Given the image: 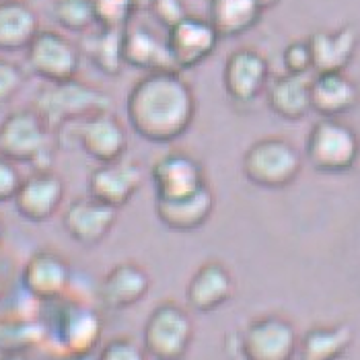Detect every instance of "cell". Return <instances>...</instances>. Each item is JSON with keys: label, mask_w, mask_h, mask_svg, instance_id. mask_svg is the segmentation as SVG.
Listing matches in <instances>:
<instances>
[{"label": "cell", "mask_w": 360, "mask_h": 360, "mask_svg": "<svg viewBox=\"0 0 360 360\" xmlns=\"http://www.w3.org/2000/svg\"><path fill=\"white\" fill-rule=\"evenodd\" d=\"M33 110L44 117L48 128L56 134L84 117L111 111V97L97 86L72 79L39 89Z\"/></svg>", "instance_id": "cell-2"}, {"label": "cell", "mask_w": 360, "mask_h": 360, "mask_svg": "<svg viewBox=\"0 0 360 360\" xmlns=\"http://www.w3.org/2000/svg\"><path fill=\"white\" fill-rule=\"evenodd\" d=\"M23 83H25L23 70L15 62L0 56V105L13 101L17 93L23 89Z\"/></svg>", "instance_id": "cell-32"}, {"label": "cell", "mask_w": 360, "mask_h": 360, "mask_svg": "<svg viewBox=\"0 0 360 360\" xmlns=\"http://www.w3.org/2000/svg\"><path fill=\"white\" fill-rule=\"evenodd\" d=\"M54 19L68 31L84 33L95 21V0H54Z\"/></svg>", "instance_id": "cell-29"}, {"label": "cell", "mask_w": 360, "mask_h": 360, "mask_svg": "<svg viewBox=\"0 0 360 360\" xmlns=\"http://www.w3.org/2000/svg\"><path fill=\"white\" fill-rule=\"evenodd\" d=\"M309 50L313 58V70L323 72H344L352 62L359 48V33L354 27H340L333 31H317L309 39Z\"/></svg>", "instance_id": "cell-21"}, {"label": "cell", "mask_w": 360, "mask_h": 360, "mask_svg": "<svg viewBox=\"0 0 360 360\" xmlns=\"http://www.w3.org/2000/svg\"><path fill=\"white\" fill-rule=\"evenodd\" d=\"M117 222V210L108 204L81 195L72 200L62 212L64 233L83 248H95L103 243Z\"/></svg>", "instance_id": "cell-16"}, {"label": "cell", "mask_w": 360, "mask_h": 360, "mask_svg": "<svg viewBox=\"0 0 360 360\" xmlns=\"http://www.w3.org/2000/svg\"><path fill=\"white\" fill-rule=\"evenodd\" d=\"M268 60L253 48H239L231 52L222 68V84L226 95L237 103L257 99L268 86Z\"/></svg>", "instance_id": "cell-17"}, {"label": "cell", "mask_w": 360, "mask_h": 360, "mask_svg": "<svg viewBox=\"0 0 360 360\" xmlns=\"http://www.w3.org/2000/svg\"><path fill=\"white\" fill-rule=\"evenodd\" d=\"M195 95L177 70L148 72L126 97V120L134 134L153 144H171L194 124Z\"/></svg>", "instance_id": "cell-1"}, {"label": "cell", "mask_w": 360, "mask_h": 360, "mask_svg": "<svg viewBox=\"0 0 360 360\" xmlns=\"http://www.w3.org/2000/svg\"><path fill=\"white\" fill-rule=\"evenodd\" d=\"M54 132L44 117L33 110H15L0 122V155L21 165H33V171L52 169Z\"/></svg>", "instance_id": "cell-3"}, {"label": "cell", "mask_w": 360, "mask_h": 360, "mask_svg": "<svg viewBox=\"0 0 360 360\" xmlns=\"http://www.w3.org/2000/svg\"><path fill=\"white\" fill-rule=\"evenodd\" d=\"M354 344V330L350 323L315 326L299 335V360H340Z\"/></svg>", "instance_id": "cell-24"}, {"label": "cell", "mask_w": 360, "mask_h": 360, "mask_svg": "<svg viewBox=\"0 0 360 360\" xmlns=\"http://www.w3.org/2000/svg\"><path fill=\"white\" fill-rule=\"evenodd\" d=\"M282 62L286 68V75H297V77H307L309 70H313V58L307 41H292L286 46Z\"/></svg>", "instance_id": "cell-33"}, {"label": "cell", "mask_w": 360, "mask_h": 360, "mask_svg": "<svg viewBox=\"0 0 360 360\" xmlns=\"http://www.w3.org/2000/svg\"><path fill=\"white\" fill-rule=\"evenodd\" d=\"M150 11L157 15V19L167 29L177 25L179 21H184L188 17V11H186V6H184L181 0H155V4H153Z\"/></svg>", "instance_id": "cell-35"}, {"label": "cell", "mask_w": 360, "mask_h": 360, "mask_svg": "<svg viewBox=\"0 0 360 360\" xmlns=\"http://www.w3.org/2000/svg\"><path fill=\"white\" fill-rule=\"evenodd\" d=\"M268 108L278 117L297 122L311 111V81L307 77L284 75L266 86Z\"/></svg>", "instance_id": "cell-26"}, {"label": "cell", "mask_w": 360, "mask_h": 360, "mask_svg": "<svg viewBox=\"0 0 360 360\" xmlns=\"http://www.w3.org/2000/svg\"><path fill=\"white\" fill-rule=\"evenodd\" d=\"M130 4H132L134 11L139 13V11H150L153 4H155V0H130Z\"/></svg>", "instance_id": "cell-37"}, {"label": "cell", "mask_w": 360, "mask_h": 360, "mask_svg": "<svg viewBox=\"0 0 360 360\" xmlns=\"http://www.w3.org/2000/svg\"><path fill=\"white\" fill-rule=\"evenodd\" d=\"M122 37L124 31H111V29H101L95 33H89L83 41L84 54L89 60L105 75L115 77L122 72L124 56H122Z\"/></svg>", "instance_id": "cell-28"}, {"label": "cell", "mask_w": 360, "mask_h": 360, "mask_svg": "<svg viewBox=\"0 0 360 360\" xmlns=\"http://www.w3.org/2000/svg\"><path fill=\"white\" fill-rule=\"evenodd\" d=\"M39 33V19L25 0H0V52L27 50Z\"/></svg>", "instance_id": "cell-25"}, {"label": "cell", "mask_w": 360, "mask_h": 360, "mask_svg": "<svg viewBox=\"0 0 360 360\" xmlns=\"http://www.w3.org/2000/svg\"><path fill=\"white\" fill-rule=\"evenodd\" d=\"M50 360H97V354H54Z\"/></svg>", "instance_id": "cell-36"}, {"label": "cell", "mask_w": 360, "mask_h": 360, "mask_svg": "<svg viewBox=\"0 0 360 360\" xmlns=\"http://www.w3.org/2000/svg\"><path fill=\"white\" fill-rule=\"evenodd\" d=\"M29 70L48 84L77 79L81 68V50L66 35L52 29H39L25 50Z\"/></svg>", "instance_id": "cell-10"}, {"label": "cell", "mask_w": 360, "mask_h": 360, "mask_svg": "<svg viewBox=\"0 0 360 360\" xmlns=\"http://www.w3.org/2000/svg\"><path fill=\"white\" fill-rule=\"evenodd\" d=\"M68 128L72 130V139L77 142V146L97 165L120 161V159H124V155L128 150L126 126L111 111L95 113V115L84 117ZM68 128H64V130H68Z\"/></svg>", "instance_id": "cell-11"}, {"label": "cell", "mask_w": 360, "mask_h": 360, "mask_svg": "<svg viewBox=\"0 0 360 360\" xmlns=\"http://www.w3.org/2000/svg\"><path fill=\"white\" fill-rule=\"evenodd\" d=\"M262 8L255 0H210L208 23L219 37H239L248 33L259 21Z\"/></svg>", "instance_id": "cell-27"}, {"label": "cell", "mask_w": 360, "mask_h": 360, "mask_svg": "<svg viewBox=\"0 0 360 360\" xmlns=\"http://www.w3.org/2000/svg\"><path fill=\"white\" fill-rule=\"evenodd\" d=\"M144 184L142 167L136 161L120 159L97 165L86 177V195L120 210L132 202Z\"/></svg>", "instance_id": "cell-14"}, {"label": "cell", "mask_w": 360, "mask_h": 360, "mask_svg": "<svg viewBox=\"0 0 360 360\" xmlns=\"http://www.w3.org/2000/svg\"><path fill=\"white\" fill-rule=\"evenodd\" d=\"M4 290H6V288H4V280L0 278V303H2V299H4Z\"/></svg>", "instance_id": "cell-41"}, {"label": "cell", "mask_w": 360, "mask_h": 360, "mask_svg": "<svg viewBox=\"0 0 360 360\" xmlns=\"http://www.w3.org/2000/svg\"><path fill=\"white\" fill-rule=\"evenodd\" d=\"M52 317L44 323V342L54 346V354H93L101 342L103 321L99 313L68 297L50 303Z\"/></svg>", "instance_id": "cell-4"}, {"label": "cell", "mask_w": 360, "mask_h": 360, "mask_svg": "<svg viewBox=\"0 0 360 360\" xmlns=\"http://www.w3.org/2000/svg\"><path fill=\"white\" fill-rule=\"evenodd\" d=\"M66 198V184L54 169L33 171L23 184L13 204L17 214L27 222H48L60 212Z\"/></svg>", "instance_id": "cell-12"}, {"label": "cell", "mask_w": 360, "mask_h": 360, "mask_svg": "<svg viewBox=\"0 0 360 360\" xmlns=\"http://www.w3.org/2000/svg\"><path fill=\"white\" fill-rule=\"evenodd\" d=\"M4 239H6V226H4V221L0 219V250L4 245Z\"/></svg>", "instance_id": "cell-40"}, {"label": "cell", "mask_w": 360, "mask_h": 360, "mask_svg": "<svg viewBox=\"0 0 360 360\" xmlns=\"http://www.w3.org/2000/svg\"><path fill=\"white\" fill-rule=\"evenodd\" d=\"M122 56L124 64L148 72L175 70L165 41H161L148 27L128 25L122 37Z\"/></svg>", "instance_id": "cell-23"}, {"label": "cell", "mask_w": 360, "mask_h": 360, "mask_svg": "<svg viewBox=\"0 0 360 360\" xmlns=\"http://www.w3.org/2000/svg\"><path fill=\"white\" fill-rule=\"evenodd\" d=\"M360 101L359 84L344 72H323L311 81V110L321 117L340 120Z\"/></svg>", "instance_id": "cell-22"}, {"label": "cell", "mask_w": 360, "mask_h": 360, "mask_svg": "<svg viewBox=\"0 0 360 360\" xmlns=\"http://www.w3.org/2000/svg\"><path fill=\"white\" fill-rule=\"evenodd\" d=\"M72 266L60 251L44 248L33 251L21 268V288L31 301L50 305L70 295Z\"/></svg>", "instance_id": "cell-9"}, {"label": "cell", "mask_w": 360, "mask_h": 360, "mask_svg": "<svg viewBox=\"0 0 360 360\" xmlns=\"http://www.w3.org/2000/svg\"><path fill=\"white\" fill-rule=\"evenodd\" d=\"M0 360H31L25 352H2Z\"/></svg>", "instance_id": "cell-38"}, {"label": "cell", "mask_w": 360, "mask_h": 360, "mask_svg": "<svg viewBox=\"0 0 360 360\" xmlns=\"http://www.w3.org/2000/svg\"><path fill=\"white\" fill-rule=\"evenodd\" d=\"M150 181L157 200L184 198L208 186L202 163L184 150H171L159 157L150 167Z\"/></svg>", "instance_id": "cell-13"}, {"label": "cell", "mask_w": 360, "mask_h": 360, "mask_svg": "<svg viewBox=\"0 0 360 360\" xmlns=\"http://www.w3.org/2000/svg\"><path fill=\"white\" fill-rule=\"evenodd\" d=\"M153 280L139 262H120L110 268L99 282V301L110 311H126L146 299Z\"/></svg>", "instance_id": "cell-18"}, {"label": "cell", "mask_w": 360, "mask_h": 360, "mask_svg": "<svg viewBox=\"0 0 360 360\" xmlns=\"http://www.w3.org/2000/svg\"><path fill=\"white\" fill-rule=\"evenodd\" d=\"M305 157L319 173H348L360 159L359 132L342 120L321 117L307 134Z\"/></svg>", "instance_id": "cell-7"}, {"label": "cell", "mask_w": 360, "mask_h": 360, "mask_svg": "<svg viewBox=\"0 0 360 360\" xmlns=\"http://www.w3.org/2000/svg\"><path fill=\"white\" fill-rule=\"evenodd\" d=\"M23 184V173L17 163L0 155V204L13 202Z\"/></svg>", "instance_id": "cell-34"}, {"label": "cell", "mask_w": 360, "mask_h": 360, "mask_svg": "<svg viewBox=\"0 0 360 360\" xmlns=\"http://www.w3.org/2000/svg\"><path fill=\"white\" fill-rule=\"evenodd\" d=\"M194 319L175 301L155 307L142 328V348L153 360H184L194 344Z\"/></svg>", "instance_id": "cell-5"}, {"label": "cell", "mask_w": 360, "mask_h": 360, "mask_svg": "<svg viewBox=\"0 0 360 360\" xmlns=\"http://www.w3.org/2000/svg\"><path fill=\"white\" fill-rule=\"evenodd\" d=\"M97 360H148V354L134 338L117 335L101 346V350L97 352Z\"/></svg>", "instance_id": "cell-31"}, {"label": "cell", "mask_w": 360, "mask_h": 360, "mask_svg": "<svg viewBox=\"0 0 360 360\" xmlns=\"http://www.w3.org/2000/svg\"><path fill=\"white\" fill-rule=\"evenodd\" d=\"M303 169V157L288 140L268 136L255 140L243 155L241 171L255 188L284 190L297 181Z\"/></svg>", "instance_id": "cell-6"}, {"label": "cell", "mask_w": 360, "mask_h": 360, "mask_svg": "<svg viewBox=\"0 0 360 360\" xmlns=\"http://www.w3.org/2000/svg\"><path fill=\"white\" fill-rule=\"evenodd\" d=\"M214 206H217V198L208 184L202 190L184 195V198H173V200L155 198L153 208H155V217L163 222L167 229L179 231V233H192L210 221Z\"/></svg>", "instance_id": "cell-20"}, {"label": "cell", "mask_w": 360, "mask_h": 360, "mask_svg": "<svg viewBox=\"0 0 360 360\" xmlns=\"http://www.w3.org/2000/svg\"><path fill=\"white\" fill-rule=\"evenodd\" d=\"M280 0H255V4L264 11V8H272V6H276Z\"/></svg>", "instance_id": "cell-39"}, {"label": "cell", "mask_w": 360, "mask_h": 360, "mask_svg": "<svg viewBox=\"0 0 360 360\" xmlns=\"http://www.w3.org/2000/svg\"><path fill=\"white\" fill-rule=\"evenodd\" d=\"M221 37L208 19L188 15L177 25L167 29V50L171 54L175 70H190L200 66L214 54Z\"/></svg>", "instance_id": "cell-15"}, {"label": "cell", "mask_w": 360, "mask_h": 360, "mask_svg": "<svg viewBox=\"0 0 360 360\" xmlns=\"http://www.w3.org/2000/svg\"><path fill=\"white\" fill-rule=\"evenodd\" d=\"M134 13L130 0H95V21L101 29L124 31Z\"/></svg>", "instance_id": "cell-30"}, {"label": "cell", "mask_w": 360, "mask_h": 360, "mask_svg": "<svg viewBox=\"0 0 360 360\" xmlns=\"http://www.w3.org/2000/svg\"><path fill=\"white\" fill-rule=\"evenodd\" d=\"M297 348V328L274 313L251 319L237 335V352L243 360H295Z\"/></svg>", "instance_id": "cell-8"}, {"label": "cell", "mask_w": 360, "mask_h": 360, "mask_svg": "<svg viewBox=\"0 0 360 360\" xmlns=\"http://www.w3.org/2000/svg\"><path fill=\"white\" fill-rule=\"evenodd\" d=\"M235 278L217 259L204 262L186 284V303L198 313H212L235 297Z\"/></svg>", "instance_id": "cell-19"}]
</instances>
